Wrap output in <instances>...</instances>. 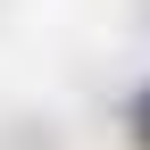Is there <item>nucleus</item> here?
<instances>
[{
	"label": "nucleus",
	"instance_id": "1",
	"mask_svg": "<svg viewBox=\"0 0 150 150\" xmlns=\"http://www.w3.org/2000/svg\"><path fill=\"white\" fill-rule=\"evenodd\" d=\"M134 134H142V150H150V92L134 100Z\"/></svg>",
	"mask_w": 150,
	"mask_h": 150
}]
</instances>
